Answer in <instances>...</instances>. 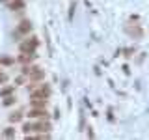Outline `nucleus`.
Wrapping results in <instances>:
<instances>
[{"label": "nucleus", "instance_id": "nucleus-1", "mask_svg": "<svg viewBox=\"0 0 149 140\" xmlns=\"http://www.w3.org/2000/svg\"><path fill=\"white\" fill-rule=\"evenodd\" d=\"M36 47H37V39H36V37H32V41L28 39L26 43H22V45H21V50H22V52H28V54H32V52L36 50Z\"/></svg>", "mask_w": 149, "mask_h": 140}, {"label": "nucleus", "instance_id": "nucleus-2", "mask_svg": "<svg viewBox=\"0 0 149 140\" xmlns=\"http://www.w3.org/2000/svg\"><path fill=\"white\" fill-rule=\"evenodd\" d=\"M49 95H50V88L45 86V84L39 88V90H34V92H32V97H49Z\"/></svg>", "mask_w": 149, "mask_h": 140}, {"label": "nucleus", "instance_id": "nucleus-3", "mask_svg": "<svg viewBox=\"0 0 149 140\" xmlns=\"http://www.w3.org/2000/svg\"><path fill=\"white\" fill-rule=\"evenodd\" d=\"M30 30H32V24H30V21H22L21 24L17 26V34H28Z\"/></svg>", "mask_w": 149, "mask_h": 140}, {"label": "nucleus", "instance_id": "nucleus-4", "mask_svg": "<svg viewBox=\"0 0 149 140\" xmlns=\"http://www.w3.org/2000/svg\"><path fill=\"white\" fill-rule=\"evenodd\" d=\"M45 114H47L45 108H37V106H34V108L30 110V114H28V116H30V118H43Z\"/></svg>", "mask_w": 149, "mask_h": 140}, {"label": "nucleus", "instance_id": "nucleus-5", "mask_svg": "<svg viewBox=\"0 0 149 140\" xmlns=\"http://www.w3.org/2000/svg\"><path fill=\"white\" fill-rule=\"evenodd\" d=\"M24 8V0H13L9 4V9H22Z\"/></svg>", "mask_w": 149, "mask_h": 140}, {"label": "nucleus", "instance_id": "nucleus-6", "mask_svg": "<svg viewBox=\"0 0 149 140\" xmlns=\"http://www.w3.org/2000/svg\"><path fill=\"white\" fill-rule=\"evenodd\" d=\"M34 131H41V133H45V131H50V125L49 123H36Z\"/></svg>", "mask_w": 149, "mask_h": 140}, {"label": "nucleus", "instance_id": "nucleus-7", "mask_svg": "<svg viewBox=\"0 0 149 140\" xmlns=\"http://www.w3.org/2000/svg\"><path fill=\"white\" fill-rule=\"evenodd\" d=\"M9 120H11V121H21V120H22V116L19 114V112H15V114L9 116Z\"/></svg>", "mask_w": 149, "mask_h": 140}, {"label": "nucleus", "instance_id": "nucleus-8", "mask_svg": "<svg viewBox=\"0 0 149 140\" xmlns=\"http://www.w3.org/2000/svg\"><path fill=\"white\" fill-rule=\"evenodd\" d=\"M13 134H15V129L13 127H8L6 131H4V136H13Z\"/></svg>", "mask_w": 149, "mask_h": 140}, {"label": "nucleus", "instance_id": "nucleus-9", "mask_svg": "<svg viewBox=\"0 0 149 140\" xmlns=\"http://www.w3.org/2000/svg\"><path fill=\"white\" fill-rule=\"evenodd\" d=\"M22 131H24V133H30V131H34V125H32V123H24V125H22Z\"/></svg>", "mask_w": 149, "mask_h": 140}, {"label": "nucleus", "instance_id": "nucleus-10", "mask_svg": "<svg viewBox=\"0 0 149 140\" xmlns=\"http://www.w3.org/2000/svg\"><path fill=\"white\" fill-rule=\"evenodd\" d=\"M15 103V97H8L6 101H4V105H13Z\"/></svg>", "mask_w": 149, "mask_h": 140}, {"label": "nucleus", "instance_id": "nucleus-11", "mask_svg": "<svg viewBox=\"0 0 149 140\" xmlns=\"http://www.w3.org/2000/svg\"><path fill=\"white\" fill-rule=\"evenodd\" d=\"M11 92H13V86H9L6 90H2V95H8V93H11Z\"/></svg>", "mask_w": 149, "mask_h": 140}, {"label": "nucleus", "instance_id": "nucleus-12", "mask_svg": "<svg viewBox=\"0 0 149 140\" xmlns=\"http://www.w3.org/2000/svg\"><path fill=\"white\" fill-rule=\"evenodd\" d=\"M0 2H6V0H0Z\"/></svg>", "mask_w": 149, "mask_h": 140}]
</instances>
